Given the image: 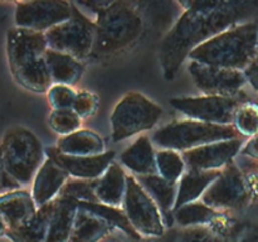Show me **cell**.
<instances>
[{
    "label": "cell",
    "instance_id": "6da1fadb",
    "mask_svg": "<svg viewBox=\"0 0 258 242\" xmlns=\"http://www.w3.org/2000/svg\"><path fill=\"white\" fill-rule=\"evenodd\" d=\"M183 14L160 47L164 77L171 81L189 54L216 35L247 23L258 12V2H180Z\"/></svg>",
    "mask_w": 258,
    "mask_h": 242
},
{
    "label": "cell",
    "instance_id": "7a4b0ae2",
    "mask_svg": "<svg viewBox=\"0 0 258 242\" xmlns=\"http://www.w3.org/2000/svg\"><path fill=\"white\" fill-rule=\"evenodd\" d=\"M44 33L12 28L7 34V55L10 72L22 87L44 93L53 86L45 53Z\"/></svg>",
    "mask_w": 258,
    "mask_h": 242
},
{
    "label": "cell",
    "instance_id": "3957f363",
    "mask_svg": "<svg viewBox=\"0 0 258 242\" xmlns=\"http://www.w3.org/2000/svg\"><path fill=\"white\" fill-rule=\"evenodd\" d=\"M258 52V24L247 22L236 25L197 47L189 59L214 67L244 71Z\"/></svg>",
    "mask_w": 258,
    "mask_h": 242
},
{
    "label": "cell",
    "instance_id": "277c9868",
    "mask_svg": "<svg viewBox=\"0 0 258 242\" xmlns=\"http://www.w3.org/2000/svg\"><path fill=\"white\" fill-rule=\"evenodd\" d=\"M92 58H111L133 47L144 30L141 12L134 2H113L97 15Z\"/></svg>",
    "mask_w": 258,
    "mask_h": 242
},
{
    "label": "cell",
    "instance_id": "5b68a950",
    "mask_svg": "<svg viewBox=\"0 0 258 242\" xmlns=\"http://www.w3.org/2000/svg\"><path fill=\"white\" fill-rule=\"evenodd\" d=\"M243 138L233 125H216L197 120L173 121L153 134L154 144L166 150L184 151L218 143Z\"/></svg>",
    "mask_w": 258,
    "mask_h": 242
},
{
    "label": "cell",
    "instance_id": "8992f818",
    "mask_svg": "<svg viewBox=\"0 0 258 242\" xmlns=\"http://www.w3.org/2000/svg\"><path fill=\"white\" fill-rule=\"evenodd\" d=\"M0 145L8 174L20 186L32 183L45 160V150L37 136L28 129L17 126L4 134Z\"/></svg>",
    "mask_w": 258,
    "mask_h": 242
},
{
    "label": "cell",
    "instance_id": "52a82bcc",
    "mask_svg": "<svg viewBox=\"0 0 258 242\" xmlns=\"http://www.w3.org/2000/svg\"><path fill=\"white\" fill-rule=\"evenodd\" d=\"M163 115V108L138 92H130L121 98L111 115L112 140L115 143L150 130Z\"/></svg>",
    "mask_w": 258,
    "mask_h": 242
},
{
    "label": "cell",
    "instance_id": "ba28073f",
    "mask_svg": "<svg viewBox=\"0 0 258 242\" xmlns=\"http://www.w3.org/2000/svg\"><path fill=\"white\" fill-rule=\"evenodd\" d=\"M96 24L73 3L72 17L44 33L48 49L64 53L78 60L91 57L95 44Z\"/></svg>",
    "mask_w": 258,
    "mask_h": 242
},
{
    "label": "cell",
    "instance_id": "9c48e42d",
    "mask_svg": "<svg viewBox=\"0 0 258 242\" xmlns=\"http://www.w3.org/2000/svg\"><path fill=\"white\" fill-rule=\"evenodd\" d=\"M253 201V193L234 160L222 169L221 175L202 196L204 204L219 212L242 211Z\"/></svg>",
    "mask_w": 258,
    "mask_h": 242
},
{
    "label": "cell",
    "instance_id": "30bf717a",
    "mask_svg": "<svg viewBox=\"0 0 258 242\" xmlns=\"http://www.w3.org/2000/svg\"><path fill=\"white\" fill-rule=\"evenodd\" d=\"M251 101L244 92L233 97L199 96V97H174L170 105L190 120L216 125H233L234 115L243 103Z\"/></svg>",
    "mask_w": 258,
    "mask_h": 242
},
{
    "label": "cell",
    "instance_id": "8fae6325",
    "mask_svg": "<svg viewBox=\"0 0 258 242\" xmlns=\"http://www.w3.org/2000/svg\"><path fill=\"white\" fill-rule=\"evenodd\" d=\"M122 204L131 226L143 238H160L166 233L160 209L134 175H127Z\"/></svg>",
    "mask_w": 258,
    "mask_h": 242
},
{
    "label": "cell",
    "instance_id": "7c38bea8",
    "mask_svg": "<svg viewBox=\"0 0 258 242\" xmlns=\"http://www.w3.org/2000/svg\"><path fill=\"white\" fill-rule=\"evenodd\" d=\"M15 24L18 28L45 33L72 17V2H17Z\"/></svg>",
    "mask_w": 258,
    "mask_h": 242
},
{
    "label": "cell",
    "instance_id": "4fadbf2b",
    "mask_svg": "<svg viewBox=\"0 0 258 242\" xmlns=\"http://www.w3.org/2000/svg\"><path fill=\"white\" fill-rule=\"evenodd\" d=\"M189 72L204 96L233 97L242 92L247 82L246 75L242 71L214 67L193 60L189 65Z\"/></svg>",
    "mask_w": 258,
    "mask_h": 242
},
{
    "label": "cell",
    "instance_id": "5bb4252c",
    "mask_svg": "<svg viewBox=\"0 0 258 242\" xmlns=\"http://www.w3.org/2000/svg\"><path fill=\"white\" fill-rule=\"evenodd\" d=\"M244 138L218 141L181 153L188 169L194 170H222L234 160L244 145Z\"/></svg>",
    "mask_w": 258,
    "mask_h": 242
},
{
    "label": "cell",
    "instance_id": "9a60e30c",
    "mask_svg": "<svg viewBox=\"0 0 258 242\" xmlns=\"http://www.w3.org/2000/svg\"><path fill=\"white\" fill-rule=\"evenodd\" d=\"M45 155L62 166L70 176H73L75 179L93 180L100 179L106 173L113 163L116 153L111 150L95 156H71L62 154L55 146L45 149Z\"/></svg>",
    "mask_w": 258,
    "mask_h": 242
},
{
    "label": "cell",
    "instance_id": "2e32d148",
    "mask_svg": "<svg viewBox=\"0 0 258 242\" xmlns=\"http://www.w3.org/2000/svg\"><path fill=\"white\" fill-rule=\"evenodd\" d=\"M70 179V174L53 159L47 158L38 170L32 187V196L37 207L54 201Z\"/></svg>",
    "mask_w": 258,
    "mask_h": 242
},
{
    "label": "cell",
    "instance_id": "e0dca14e",
    "mask_svg": "<svg viewBox=\"0 0 258 242\" xmlns=\"http://www.w3.org/2000/svg\"><path fill=\"white\" fill-rule=\"evenodd\" d=\"M135 178L159 207L165 228L173 229L174 223H175L174 207H175L176 196H178L176 183H171V182L161 178L159 174L135 176Z\"/></svg>",
    "mask_w": 258,
    "mask_h": 242
},
{
    "label": "cell",
    "instance_id": "ac0fdd59",
    "mask_svg": "<svg viewBox=\"0 0 258 242\" xmlns=\"http://www.w3.org/2000/svg\"><path fill=\"white\" fill-rule=\"evenodd\" d=\"M37 211L32 193L25 189H17L0 196V214L8 229H15L24 224Z\"/></svg>",
    "mask_w": 258,
    "mask_h": 242
},
{
    "label": "cell",
    "instance_id": "d6986e66",
    "mask_svg": "<svg viewBox=\"0 0 258 242\" xmlns=\"http://www.w3.org/2000/svg\"><path fill=\"white\" fill-rule=\"evenodd\" d=\"M155 154L150 139L141 135L121 154L120 161L136 176L154 175L158 174Z\"/></svg>",
    "mask_w": 258,
    "mask_h": 242
},
{
    "label": "cell",
    "instance_id": "ffe728a7",
    "mask_svg": "<svg viewBox=\"0 0 258 242\" xmlns=\"http://www.w3.org/2000/svg\"><path fill=\"white\" fill-rule=\"evenodd\" d=\"M117 231L110 222L83 209H78L68 242H103Z\"/></svg>",
    "mask_w": 258,
    "mask_h": 242
},
{
    "label": "cell",
    "instance_id": "44dd1931",
    "mask_svg": "<svg viewBox=\"0 0 258 242\" xmlns=\"http://www.w3.org/2000/svg\"><path fill=\"white\" fill-rule=\"evenodd\" d=\"M54 207L55 199L39 207L29 221L15 229H8L5 236L12 242H45Z\"/></svg>",
    "mask_w": 258,
    "mask_h": 242
},
{
    "label": "cell",
    "instance_id": "7402d4cb",
    "mask_svg": "<svg viewBox=\"0 0 258 242\" xmlns=\"http://www.w3.org/2000/svg\"><path fill=\"white\" fill-rule=\"evenodd\" d=\"M234 219L224 214L212 226H198L178 231L176 242H234Z\"/></svg>",
    "mask_w": 258,
    "mask_h": 242
},
{
    "label": "cell",
    "instance_id": "603a6c76",
    "mask_svg": "<svg viewBox=\"0 0 258 242\" xmlns=\"http://www.w3.org/2000/svg\"><path fill=\"white\" fill-rule=\"evenodd\" d=\"M221 171L222 170L204 171L188 169V171L181 176L180 183H179L174 211L185 204L193 203L198 198H202L209 186L221 175Z\"/></svg>",
    "mask_w": 258,
    "mask_h": 242
},
{
    "label": "cell",
    "instance_id": "cb8c5ba5",
    "mask_svg": "<svg viewBox=\"0 0 258 242\" xmlns=\"http://www.w3.org/2000/svg\"><path fill=\"white\" fill-rule=\"evenodd\" d=\"M127 187V175L118 164L112 163L106 173L97 180L96 197L98 202L111 207H118L123 203Z\"/></svg>",
    "mask_w": 258,
    "mask_h": 242
},
{
    "label": "cell",
    "instance_id": "d4e9b609",
    "mask_svg": "<svg viewBox=\"0 0 258 242\" xmlns=\"http://www.w3.org/2000/svg\"><path fill=\"white\" fill-rule=\"evenodd\" d=\"M78 202L70 198H55V207L50 219L45 242H68L72 234Z\"/></svg>",
    "mask_w": 258,
    "mask_h": 242
},
{
    "label": "cell",
    "instance_id": "484cf974",
    "mask_svg": "<svg viewBox=\"0 0 258 242\" xmlns=\"http://www.w3.org/2000/svg\"><path fill=\"white\" fill-rule=\"evenodd\" d=\"M57 149L71 156H95L105 153V143L91 130H77L59 139Z\"/></svg>",
    "mask_w": 258,
    "mask_h": 242
},
{
    "label": "cell",
    "instance_id": "4316f807",
    "mask_svg": "<svg viewBox=\"0 0 258 242\" xmlns=\"http://www.w3.org/2000/svg\"><path fill=\"white\" fill-rule=\"evenodd\" d=\"M50 77L55 85L73 86L78 82L83 73V65L81 60L64 54L48 49L45 53Z\"/></svg>",
    "mask_w": 258,
    "mask_h": 242
},
{
    "label": "cell",
    "instance_id": "83f0119b",
    "mask_svg": "<svg viewBox=\"0 0 258 242\" xmlns=\"http://www.w3.org/2000/svg\"><path fill=\"white\" fill-rule=\"evenodd\" d=\"M224 212L211 208L203 202H193L174 211V219L183 228L212 226L224 216Z\"/></svg>",
    "mask_w": 258,
    "mask_h": 242
},
{
    "label": "cell",
    "instance_id": "f1b7e54d",
    "mask_svg": "<svg viewBox=\"0 0 258 242\" xmlns=\"http://www.w3.org/2000/svg\"><path fill=\"white\" fill-rule=\"evenodd\" d=\"M78 209H83L90 213L96 214V216L102 217L107 222H110L116 229L122 232L126 237H128L133 241H140L143 237L133 228L125 211H121L117 207H111L103 203H90V202H80L78 203Z\"/></svg>",
    "mask_w": 258,
    "mask_h": 242
},
{
    "label": "cell",
    "instance_id": "f546056e",
    "mask_svg": "<svg viewBox=\"0 0 258 242\" xmlns=\"http://www.w3.org/2000/svg\"><path fill=\"white\" fill-rule=\"evenodd\" d=\"M155 159L158 174L161 178L171 183H178L179 179L184 175L186 165L179 151L166 150V149L159 150L155 154Z\"/></svg>",
    "mask_w": 258,
    "mask_h": 242
},
{
    "label": "cell",
    "instance_id": "4dcf8cb0",
    "mask_svg": "<svg viewBox=\"0 0 258 242\" xmlns=\"http://www.w3.org/2000/svg\"><path fill=\"white\" fill-rule=\"evenodd\" d=\"M98 179L86 180V179H72L68 180L60 189L58 197L59 198H70L76 202H90V203H100L96 197V186Z\"/></svg>",
    "mask_w": 258,
    "mask_h": 242
},
{
    "label": "cell",
    "instance_id": "1f68e13d",
    "mask_svg": "<svg viewBox=\"0 0 258 242\" xmlns=\"http://www.w3.org/2000/svg\"><path fill=\"white\" fill-rule=\"evenodd\" d=\"M233 126L243 138H253L258 134V105L248 101L237 110Z\"/></svg>",
    "mask_w": 258,
    "mask_h": 242
},
{
    "label": "cell",
    "instance_id": "d6a6232c",
    "mask_svg": "<svg viewBox=\"0 0 258 242\" xmlns=\"http://www.w3.org/2000/svg\"><path fill=\"white\" fill-rule=\"evenodd\" d=\"M82 118L73 110H53L49 116V126L60 135L66 136L80 130Z\"/></svg>",
    "mask_w": 258,
    "mask_h": 242
},
{
    "label": "cell",
    "instance_id": "836d02e7",
    "mask_svg": "<svg viewBox=\"0 0 258 242\" xmlns=\"http://www.w3.org/2000/svg\"><path fill=\"white\" fill-rule=\"evenodd\" d=\"M77 93L64 85H53L48 91V101L54 110H72Z\"/></svg>",
    "mask_w": 258,
    "mask_h": 242
},
{
    "label": "cell",
    "instance_id": "e575fe53",
    "mask_svg": "<svg viewBox=\"0 0 258 242\" xmlns=\"http://www.w3.org/2000/svg\"><path fill=\"white\" fill-rule=\"evenodd\" d=\"M234 163L243 174L244 179L247 180L252 193H253L254 201H256L258 198V160L239 154L238 160L234 161Z\"/></svg>",
    "mask_w": 258,
    "mask_h": 242
},
{
    "label": "cell",
    "instance_id": "d590c367",
    "mask_svg": "<svg viewBox=\"0 0 258 242\" xmlns=\"http://www.w3.org/2000/svg\"><path fill=\"white\" fill-rule=\"evenodd\" d=\"M98 97L88 91H80L76 96L75 103L72 110L80 116L81 118H86L92 116L97 111Z\"/></svg>",
    "mask_w": 258,
    "mask_h": 242
},
{
    "label": "cell",
    "instance_id": "8d00e7d4",
    "mask_svg": "<svg viewBox=\"0 0 258 242\" xmlns=\"http://www.w3.org/2000/svg\"><path fill=\"white\" fill-rule=\"evenodd\" d=\"M234 242H258V222H236Z\"/></svg>",
    "mask_w": 258,
    "mask_h": 242
},
{
    "label": "cell",
    "instance_id": "74e56055",
    "mask_svg": "<svg viewBox=\"0 0 258 242\" xmlns=\"http://www.w3.org/2000/svg\"><path fill=\"white\" fill-rule=\"evenodd\" d=\"M17 189H22V186L8 174L4 166V161H3L2 145H0V196L8 193V192L17 191Z\"/></svg>",
    "mask_w": 258,
    "mask_h": 242
},
{
    "label": "cell",
    "instance_id": "f35d334b",
    "mask_svg": "<svg viewBox=\"0 0 258 242\" xmlns=\"http://www.w3.org/2000/svg\"><path fill=\"white\" fill-rule=\"evenodd\" d=\"M244 75H246L247 82L251 83L254 91H258V52L251 65L248 66V68L244 71Z\"/></svg>",
    "mask_w": 258,
    "mask_h": 242
},
{
    "label": "cell",
    "instance_id": "ab89813d",
    "mask_svg": "<svg viewBox=\"0 0 258 242\" xmlns=\"http://www.w3.org/2000/svg\"><path fill=\"white\" fill-rule=\"evenodd\" d=\"M76 5L80 7H86L87 9H91L96 14H100L103 10L107 9L108 7L112 5L113 2H100V0H90V2H73Z\"/></svg>",
    "mask_w": 258,
    "mask_h": 242
},
{
    "label": "cell",
    "instance_id": "60d3db41",
    "mask_svg": "<svg viewBox=\"0 0 258 242\" xmlns=\"http://www.w3.org/2000/svg\"><path fill=\"white\" fill-rule=\"evenodd\" d=\"M239 154L254 159V160H258V134L244 144Z\"/></svg>",
    "mask_w": 258,
    "mask_h": 242
},
{
    "label": "cell",
    "instance_id": "b9f144b4",
    "mask_svg": "<svg viewBox=\"0 0 258 242\" xmlns=\"http://www.w3.org/2000/svg\"><path fill=\"white\" fill-rule=\"evenodd\" d=\"M176 237H178V231H175V229H169L160 238H143L140 241H133V239H130V242H176Z\"/></svg>",
    "mask_w": 258,
    "mask_h": 242
},
{
    "label": "cell",
    "instance_id": "7bdbcfd3",
    "mask_svg": "<svg viewBox=\"0 0 258 242\" xmlns=\"http://www.w3.org/2000/svg\"><path fill=\"white\" fill-rule=\"evenodd\" d=\"M7 231H8V227L7 224H5L4 219H3L2 214H0V237L5 236V234H7Z\"/></svg>",
    "mask_w": 258,
    "mask_h": 242
},
{
    "label": "cell",
    "instance_id": "ee69618b",
    "mask_svg": "<svg viewBox=\"0 0 258 242\" xmlns=\"http://www.w3.org/2000/svg\"><path fill=\"white\" fill-rule=\"evenodd\" d=\"M103 242H130V239H128V241H125V239H123L122 237H116L115 233H113L112 236L108 237V238L105 239V241H103Z\"/></svg>",
    "mask_w": 258,
    "mask_h": 242
},
{
    "label": "cell",
    "instance_id": "f6af8a7d",
    "mask_svg": "<svg viewBox=\"0 0 258 242\" xmlns=\"http://www.w3.org/2000/svg\"><path fill=\"white\" fill-rule=\"evenodd\" d=\"M252 206H253V207H257V208H258V198L256 199V201L253 202V203H252Z\"/></svg>",
    "mask_w": 258,
    "mask_h": 242
}]
</instances>
